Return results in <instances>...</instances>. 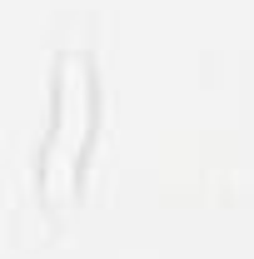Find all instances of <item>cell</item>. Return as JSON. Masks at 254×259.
Instances as JSON below:
<instances>
[{
  "instance_id": "1",
  "label": "cell",
  "mask_w": 254,
  "mask_h": 259,
  "mask_svg": "<svg viewBox=\"0 0 254 259\" xmlns=\"http://www.w3.org/2000/svg\"><path fill=\"white\" fill-rule=\"evenodd\" d=\"M100 135V75L90 50L65 45L50 80V125L35 150V194L50 214L75 209L85 194V169Z\"/></svg>"
}]
</instances>
